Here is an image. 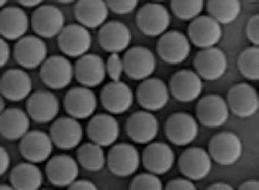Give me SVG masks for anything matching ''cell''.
Returning <instances> with one entry per match:
<instances>
[{
	"mask_svg": "<svg viewBox=\"0 0 259 190\" xmlns=\"http://www.w3.org/2000/svg\"><path fill=\"white\" fill-rule=\"evenodd\" d=\"M207 153L212 163L222 165V167H232L240 161V157L244 153V146H242V140L238 134L219 132L208 140Z\"/></svg>",
	"mask_w": 259,
	"mask_h": 190,
	"instance_id": "1",
	"label": "cell"
},
{
	"mask_svg": "<svg viewBox=\"0 0 259 190\" xmlns=\"http://www.w3.org/2000/svg\"><path fill=\"white\" fill-rule=\"evenodd\" d=\"M105 167L119 178L133 177L141 167V153L133 144H113L105 153Z\"/></svg>",
	"mask_w": 259,
	"mask_h": 190,
	"instance_id": "2",
	"label": "cell"
},
{
	"mask_svg": "<svg viewBox=\"0 0 259 190\" xmlns=\"http://www.w3.org/2000/svg\"><path fill=\"white\" fill-rule=\"evenodd\" d=\"M169 24H171V14L164 4L148 2L137 12V27L146 37H162L166 31H169Z\"/></svg>",
	"mask_w": 259,
	"mask_h": 190,
	"instance_id": "3",
	"label": "cell"
},
{
	"mask_svg": "<svg viewBox=\"0 0 259 190\" xmlns=\"http://www.w3.org/2000/svg\"><path fill=\"white\" fill-rule=\"evenodd\" d=\"M65 26V14L55 4H39L29 18V27L39 39L57 37Z\"/></svg>",
	"mask_w": 259,
	"mask_h": 190,
	"instance_id": "4",
	"label": "cell"
},
{
	"mask_svg": "<svg viewBox=\"0 0 259 190\" xmlns=\"http://www.w3.org/2000/svg\"><path fill=\"white\" fill-rule=\"evenodd\" d=\"M228 113L238 118H251L259 111V93L251 84H236L226 95Z\"/></svg>",
	"mask_w": 259,
	"mask_h": 190,
	"instance_id": "5",
	"label": "cell"
},
{
	"mask_svg": "<svg viewBox=\"0 0 259 190\" xmlns=\"http://www.w3.org/2000/svg\"><path fill=\"white\" fill-rule=\"evenodd\" d=\"M39 76L47 88L59 91V89L68 88V84H72L74 66L63 54L47 56V60L39 66Z\"/></svg>",
	"mask_w": 259,
	"mask_h": 190,
	"instance_id": "6",
	"label": "cell"
},
{
	"mask_svg": "<svg viewBox=\"0 0 259 190\" xmlns=\"http://www.w3.org/2000/svg\"><path fill=\"white\" fill-rule=\"evenodd\" d=\"M123 60V74H127L131 80L143 82L146 78H152L156 70V56L154 52L146 47H129L121 56Z\"/></svg>",
	"mask_w": 259,
	"mask_h": 190,
	"instance_id": "7",
	"label": "cell"
},
{
	"mask_svg": "<svg viewBox=\"0 0 259 190\" xmlns=\"http://www.w3.org/2000/svg\"><path fill=\"white\" fill-rule=\"evenodd\" d=\"M43 177L57 188H68L72 182H76L80 177V167H78L76 159L61 153V155H51L45 161V173Z\"/></svg>",
	"mask_w": 259,
	"mask_h": 190,
	"instance_id": "8",
	"label": "cell"
},
{
	"mask_svg": "<svg viewBox=\"0 0 259 190\" xmlns=\"http://www.w3.org/2000/svg\"><path fill=\"white\" fill-rule=\"evenodd\" d=\"M135 99L146 113L162 111L169 101L168 84L160 78H146L139 84V88L135 91Z\"/></svg>",
	"mask_w": 259,
	"mask_h": 190,
	"instance_id": "9",
	"label": "cell"
},
{
	"mask_svg": "<svg viewBox=\"0 0 259 190\" xmlns=\"http://www.w3.org/2000/svg\"><path fill=\"white\" fill-rule=\"evenodd\" d=\"M59 49L63 52V56L70 58H80L84 54L90 52L92 47V35L86 27L78 26V24H68L63 27V31L57 35Z\"/></svg>",
	"mask_w": 259,
	"mask_h": 190,
	"instance_id": "10",
	"label": "cell"
},
{
	"mask_svg": "<svg viewBox=\"0 0 259 190\" xmlns=\"http://www.w3.org/2000/svg\"><path fill=\"white\" fill-rule=\"evenodd\" d=\"M33 93L31 76L22 68H8L0 76V97L4 101H26Z\"/></svg>",
	"mask_w": 259,
	"mask_h": 190,
	"instance_id": "11",
	"label": "cell"
},
{
	"mask_svg": "<svg viewBox=\"0 0 259 190\" xmlns=\"http://www.w3.org/2000/svg\"><path fill=\"white\" fill-rule=\"evenodd\" d=\"M195 120L199 124L207 128H221L226 124L228 120V107L224 97L217 95V93H208L197 99V107H195Z\"/></svg>",
	"mask_w": 259,
	"mask_h": 190,
	"instance_id": "12",
	"label": "cell"
},
{
	"mask_svg": "<svg viewBox=\"0 0 259 190\" xmlns=\"http://www.w3.org/2000/svg\"><path fill=\"white\" fill-rule=\"evenodd\" d=\"M49 138L53 142V148L57 146L59 150L68 152L82 144L84 128L78 120L70 118V116H57L49 128Z\"/></svg>",
	"mask_w": 259,
	"mask_h": 190,
	"instance_id": "13",
	"label": "cell"
},
{
	"mask_svg": "<svg viewBox=\"0 0 259 190\" xmlns=\"http://www.w3.org/2000/svg\"><path fill=\"white\" fill-rule=\"evenodd\" d=\"M63 107L70 118L80 122L84 118L94 116L96 109H98V97L92 89L74 86V88L66 89L65 97H63Z\"/></svg>",
	"mask_w": 259,
	"mask_h": 190,
	"instance_id": "14",
	"label": "cell"
},
{
	"mask_svg": "<svg viewBox=\"0 0 259 190\" xmlns=\"http://www.w3.org/2000/svg\"><path fill=\"white\" fill-rule=\"evenodd\" d=\"M176 163V153L166 142H150L141 153V165L150 175H166Z\"/></svg>",
	"mask_w": 259,
	"mask_h": 190,
	"instance_id": "15",
	"label": "cell"
},
{
	"mask_svg": "<svg viewBox=\"0 0 259 190\" xmlns=\"http://www.w3.org/2000/svg\"><path fill=\"white\" fill-rule=\"evenodd\" d=\"M156 52L166 64H182L189 58L191 43L185 37V33L171 29V31H166L162 37H158Z\"/></svg>",
	"mask_w": 259,
	"mask_h": 190,
	"instance_id": "16",
	"label": "cell"
},
{
	"mask_svg": "<svg viewBox=\"0 0 259 190\" xmlns=\"http://www.w3.org/2000/svg\"><path fill=\"white\" fill-rule=\"evenodd\" d=\"M178 167L183 178L191 180V182H199L205 180L212 171V161L208 157L207 150L203 148H187L185 152H182L180 159H178Z\"/></svg>",
	"mask_w": 259,
	"mask_h": 190,
	"instance_id": "17",
	"label": "cell"
},
{
	"mask_svg": "<svg viewBox=\"0 0 259 190\" xmlns=\"http://www.w3.org/2000/svg\"><path fill=\"white\" fill-rule=\"evenodd\" d=\"M59 111H61V101L49 89L33 91L26 99V114L29 116V120H35L39 124L53 122Z\"/></svg>",
	"mask_w": 259,
	"mask_h": 190,
	"instance_id": "18",
	"label": "cell"
},
{
	"mask_svg": "<svg viewBox=\"0 0 259 190\" xmlns=\"http://www.w3.org/2000/svg\"><path fill=\"white\" fill-rule=\"evenodd\" d=\"M100 103H102V107H104V111L107 114H111V116L123 114L133 107L135 93H133L129 84L109 82L100 91Z\"/></svg>",
	"mask_w": 259,
	"mask_h": 190,
	"instance_id": "19",
	"label": "cell"
},
{
	"mask_svg": "<svg viewBox=\"0 0 259 190\" xmlns=\"http://www.w3.org/2000/svg\"><path fill=\"white\" fill-rule=\"evenodd\" d=\"M193 72L201 80H208V82L221 80L226 74V68H228L226 52L219 49V47L203 49V51L197 52V56L193 60Z\"/></svg>",
	"mask_w": 259,
	"mask_h": 190,
	"instance_id": "20",
	"label": "cell"
},
{
	"mask_svg": "<svg viewBox=\"0 0 259 190\" xmlns=\"http://www.w3.org/2000/svg\"><path fill=\"white\" fill-rule=\"evenodd\" d=\"M185 37L189 39L191 45L199 47L201 51L203 49H212L222 39V27L212 18H208L207 14H201L199 18H195L193 22H189Z\"/></svg>",
	"mask_w": 259,
	"mask_h": 190,
	"instance_id": "21",
	"label": "cell"
},
{
	"mask_svg": "<svg viewBox=\"0 0 259 190\" xmlns=\"http://www.w3.org/2000/svg\"><path fill=\"white\" fill-rule=\"evenodd\" d=\"M14 58L20 64L22 70H31L39 68L41 64L47 60V45L43 39L35 35H26L14 45Z\"/></svg>",
	"mask_w": 259,
	"mask_h": 190,
	"instance_id": "22",
	"label": "cell"
},
{
	"mask_svg": "<svg viewBox=\"0 0 259 190\" xmlns=\"http://www.w3.org/2000/svg\"><path fill=\"white\" fill-rule=\"evenodd\" d=\"M119 120L111 114H94L88 120V126L84 132L88 134V140L100 148H111L119 140Z\"/></svg>",
	"mask_w": 259,
	"mask_h": 190,
	"instance_id": "23",
	"label": "cell"
},
{
	"mask_svg": "<svg viewBox=\"0 0 259 190\" xmlns=\"http://www.w3.org/2000/svg\"><path fill=\"white\" fill-rule=\"evenodd\" d=\"M169 97L180 103H191L203 93V80L193 70H178L169 78Z\"/></svg>",
	"mask_w": 259,
	"mask_h": 190,
	"instance_id": "24",
	"label": "cell"
},
{
	"mask_svg": "<svg viewBox=\"0 0 259 190\" xmlns=\"http://www.w3.org/2000/svg\"><path fill=\"white\" fill-rule=\"evenodd\" d=\"M199 134V122L193 114L174 113L166 120V138L174 146H191Z\"/></svg>",
	"mask_w": 259,
	"mask_h": 190,
	"instance_id": "25",
	"label": "cell"
},
{
	"mask_svg": "<svg viewBox=\"0 0 259 190\" xmlns=\"http://www.w3.org/2000/svg\"><path fill=\"white\" fill-rule=\"evenodd\" d=\"M131 39L133 35L129 26H125L123 22H105L98 29V43L109 54L125 52L131 47Z\"/></svg>",
	"mask_w": 259,
	"mask_h": 190,
	"instance_id": "26",
	"label": "cell"
},
{
	"mask_svg": "<svg viewBox=\"0 0 259 190\" xmlns=\"http://www.w3.org/2000/svg\"><path fill=\"white\" fill-rule=\"evenodd\" d=\"M29 29V16L20 6H4L0 10V39L20 41L27 35Z\"/></svg>",
	"mask_w": 259,
	"mask_h": 190,
	"instance_id": "27",
	"label": "cell"
},
{
	"mask_svg": "<svg viewBox=\"0 0 259 190\" xmlns=\"http://www.w3.org/2000/svg\"><path fill=\"white\" fill-rule=\"evenodd\" d=\"M20 153L27 163H43L53 155V142L49 134L41 130H29L24 138L20 140Z\"/></svg>",
	"mask_w": 259,
	"mask_h": 190,
	"instance_id": "28",
	"label": "cell"
},
{
	"mask_svg": "<svg viewBox=\"0 0 259 190\" xmlns=\"http://www.w3.org/2000/svg\"><path fill=\"white\" fill-rule=\"evenodd\" d=\"M74 80L82 88H96L100 84H104L105 80V62L102 56L98 54H84L80 56L74 64Z\"/></svg>",
	"mask_w": 259,
	"mask_h": 190,
	"instance_id": "29",
	"label": "cell"
},
{
	"mask_svg": "<svg viewBox=\"0 0 259 190\" xmlns=\"http://www.w3.org/2000/svg\"><path fill=\"white\" fill-rule=\"evenodd\" d=\"M125 130H127V136L135 144H150L158 136L160 124H158V118L152 113L137 111L127 118Z\"/></svg>",
	"mask_w": 259,
	"mask_h": 190,
	"instance_id": "30",
	"label": "cell"
},
{
	"mask_svg": "<svg viewBox=\"0 0 259 190\" xmlns=\"http://www.w3.org/2000/svg\"><path fill=\"white\" fill-rule=\"evenodd\" d=\"M107 4L104 0H78L74 4V18L76 24L90 29H100L107 22Z\"/></svg>",
	"mask_w": 259,
	"mask_h": 190,
	"instance_id": "31",
	"label": "cell"
},
{
	"mask_svg": "<svg viewBox=\"0 0 259 190\" xmlns=\"http://www.w3.org/2000/svg\"><path fill=\"white\" fill-rule=\"evenodd\" d=\"M29 132V116L20 107L4 109L0 114V136L6 140H22Z\"/></svg>",
	"mask_w": 259,
	"mask_h": 190,
	"instance_id": "32",
	"label": "cell"
},
{
	"mask_svg": "<svg viewBox=\"0 0 259 190\" xmlns=\"http://www.w3.org/2000/svg\"><path fill=\"white\" fill-rule=\"evenodd\" d=\"M43 178L45 177L37 165L24 161L10 171V186L14 190H41Z\"/></svg>",
	"mask_w": 259,
	"mask_h": 190,
	"instance_id": "33",
	"label": "cell"
},
{
	"mask_svg": "<svg viewBox=\"0 0 259 190\" xmlns=\"http://www.w3.org/2000/svg\"><path fill=\"white\" fill-rule=\"evenodd\" d=\"M205 10L208 18H212L222 27L230 26L238 20V16L242 12V4L238 0H210V2H205Z\"/></svg>",
	"mask_w": 259,
	"mask_h": 190,
	"instance_id": "34",
	"label": "cell"
},
{
	"mask_svg": "<svg viewBox=\"0 0 259 190\" xmlns=\"http://www.w3.org/2000/svg\"><path fill=\"white\" fill-rule=\"evenodd\" d=\"M76 163L78 167L90 171V173H98L105 167V153L104 148L96 146V144H80L76 148Z\"/></svg>",
	"mask_w": 259,
	"mask_h": 190,
	"instance_id": "35",
	"label": "cell"
},
{
	"mask_svg": "<svg viewBox=\"0 0 259 190\" xmlns=\"http://www.w3.org/2000/svg\"><path fill=\"white\" fill-rule=\"evenodd\" d=\"M238 70L249 82L259 80V47H247L238 54Z\"/></svg>",
	"mask_w": 259,
	"mask_h": 190,
	"instance_id": "36",
	"label": "cell"
},
{
	"mask_svg": "<svg viewBox=\"0 0 259 190\" xmlns=\"http://www.w3.org/2000/svg\"><path fill=\"white\" fill-rule=\"evenodd\" d=\"M169 8L180 20L193 22L195 18H199L203 14L205 2L203 0H174V2H169Z\"/></svg>",
	"mask_w": 259,
	"mask_h": 190,
	"instance_id": "37",
	"label": "cell"
},
{
	"mask_svg": "<svg viewBox=\"0 0 259 190\" xmlns=\"http://www.w3.org/2000/svg\"><path fill=\"white\" fill-rule=\"evenodd\" d=\"M129 190H164L162 178L150 175V173H141L135 175L129 184Z\"/></svg>",
	"mask_w": 259,
	"mask_h": 190,
	"instance_id": "38",
	"label": "cell"
},
{
	"mask_svg": "<svg viewBox=\"0 0 259 190\" xmlns=\"http://www.w3.org/2000/svg\"><path fill=\"white\" fill-rule=\"evenodd\" d=\"M105 62V78H109L111 82H121L123 76V60L119 54H109L104 60Z\"/></svg>",
	"mask_w": 259,
	"mask_h": 190,
	"instance_id": "39",
	"label": "cell"
},
{
	"mask_svg": "<svg viewBox=\"0 0 259 190\" xmlns=\"http://www.w3.org/2000/svg\"><path fill=\"white\" fill-rule=\"evenodd\" d=\"M107 10L109 12H115L119 16H125V14L135 12V8L139 6L137 0H107Z\"/></svg>",
	"mask_w": 259,
	"mask_h": 190,
	"instance_id": "40",
	"label": "cell"
},
{
	"mask_svg": "<svg viewBox=\"0 0 259 190\" xmlns=\"http://www.w3.org/2000/svg\"><path fill=\"white\" fill-rule=\"evenodd\" d=\"M246 37L251 47H259V14H253L246 24Z\"/></svg>",
	"mask_w": 259,
	"mask_h": 190,
	"instance_id": "41",
	"label": "cell"
},
{
	"mask_svg": "<svg viewBox=\"0 0 259 190\" xmlns=\"http://www.w3.org/2000/svg\"><path fill=\"white\" fill-rule=\"evenodd\" d=\"M164 190H197V186H195V182L187 180V178H174L166 184Z\"/></svg>",
	"mask_w": 259,
	"mask_h": 190,
	"instance_id": "42",
	"label": "cell"
},
{
	"mask_svg": "<svg viewBox=\"0 0 259 190\" xmlns=\"http://www.w3.org/2000/svg\"><path fill=\"white\" fill-rule=\"evenodd\" d=\"M10 169V153L6 152V148L0 146V177H4Z\"/></svg>",
	"mask_w": 259,
	"mask_h": 190,
	"instance_id": "43",
	"label": "cell"
},
{
	"mask_svg": "<svg viewBox=\"0 0 259 190\" xmlns=\"http://www.w3.org/2000/svg\"><path fill=\"white\" fill-rule=\"evenodd\" d=\"M8 60H10V45L4 39H0V68H4Z\"/></svg>",
	"mask_w": 259,
	"mask_h": 190,
	"instance_id": "44",
	"label": "cell"
},
{
	"mask_svg": "<svg viewBox=\"0 0 259 190\" xmlns=\"http://www.w3.org/2000/svg\"><path fill=\"white\" fill-rule=\"evenodd\" d=\"M66 190H98V186H96L92 180H80V178H78L76 182H72Z\"/></svg>",
	"mask_w": 259,
	"mask_h": 190,
	"instance_id": "45",
	"label": "cell"
},
{
	"mask_svg": "<svg viewBox=\"0 0 259 190\" xmlns=\"http://www.w3.org/2000/svg\"><path fill=\"white\" fill-rule=\"evenodd\" d=\"M238 190H259V182L257 180H246V182L240 184Z\"/></svg>",
	"mask_w": 259,
	"mask_h": 190,
	"instance_id": "46",
	"label": "cell"
},
{
	"mask_svg": "<svg viewBox=\"0 0 259 190\" xmlns=\"http://www.w3.org/2000/svg\"><path fill=\"white\" fill-rule=\"evenodd\" d=\"M18 4H20V8L26 10V8H37L41 2H39V0H20Z\"/></svg>",
	"mask_w": 259,
	"mask_h": 190,
	"instance_id": "47",
	"label": "cell"
},
{
	"mask_svg": "<svg viewBox=\"0 0 259 190\" xmlns=\"http://www.w3.org/2000/svg\"><path fill=\"white\" fill-rule=\"evenodd\" d=\"M207 190H234L228 182H214V184H210Z\"/></svg>",
	"mask_w": 259,
	"mask_h": 190,
	"instance_id": "48",
	"label": "cell"
},
{
	"mask_svg": "<svg viewBox=\"0 0 259 190\" xmlns=\"http://www.w3.org/2000/svg\"><path fill=\"white\" fill-rule=\"evenodd\" d=\"M4 109H6V101L0 97V114H2V111H4Z\"/></svg>",
	"mask_w": 259,
	"mask_h": 190,
	"instance_id": "49",
	"label": "cell"
},
{
	"mask_svg": "<svg viewBox=\"0 0 259 190\" xmlns=\"http://www.w3.org/2000/svg\"><path fill=\"white\" fill-rule=\"evenodd\" d=\"M0 190H14L10 184H0Z\"/></svg>",
	"mask_w": 259,
	"mask_h": 190,
	"instance_id": "50",
	"label": "cell"
},
{
	"mask_svg": "<svg viewBox=\"0 0 259 190\" xmlns=\"http://www.w3.org/2000/svg\"><path fill=\"white\" fill-rule=\"evenodd\" d=\"M4 6H6V2H4V0H0V10H2Z\"/></svg>",
	"mask_w": 259,
	"mask_h": 190,
	"instance_id": "51",
	"label": "cell"
},
{
	"mask_svg": "<svg viewBox=\"0 0 259 190\" xmlns=\"http://www.w3.org/2000/svg\"><path fill=\"white\" fill-rule=\"evenodd\" d=\"M41 190H43V188H41Z\"/></svg>",
	"mask_w": 259,
	"mask_h": 190,
	"instance_id": "52",
	"label": "cell"
}]
</instances>
